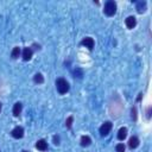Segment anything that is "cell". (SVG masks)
Wrapping results in <instances>:
<instances>
[{
  "instance_id": "cb8c5ba5",
  "label": "cell",
  "mask_w": 152,
  "mask_h": 152,
  "mask_svg": "<svg viewBox=\"0 0 152 152\" xmlns=\"http://www.w3.org/2000/svg\"><path fill=\"white\" fill-rule=\"evenodd\" d=\"M21 152H27V151H25V150H24V151H21Z\"/></svg>"
},
{
  "instance_id": "ba28073f",
  "label": "cell",
  "mask_w": 152,
  "mask_h": 152,
  "mask_svg": "<svg viewBox=\"0 0 152 152\" xmlns=\"http://www.w3.org/2000/svg\"><path fill=\"white\" fill-rule=\"evenodd\" d=\"M32 57V50L30 48H25L23 50V59L24 61H30Z\"/></svg>"
},
{
  "instance_id": "9c48e42d",
  "label": "cell",
  "mask_w": 152,
  "mask_h": 152,
  "mask_svg": "<svg viewBox=\"0 0 152 152\" xmlns=\"http://www.w3.org/2000/svg\"><path fill=\"white\" fill-rule=\"evenodd\" d=\"M138 145H139V139L137 137H131L129 140H128V146L133 150V148L138 147Z\"/></svg>"
},
{
  "instance_id": "e0dca14e",
  "label": "cell",
  "mask_w": 152,
  "mask_h": 152,
  "mask_svg": "<svg viewBox=\"0 0 152 152\" xmlns=\"http://www.w3.org/2000/svg\"><path fill=\"white\" fill-rule=\"evenodd\" d=\"M72 121H74V118H72V116H69V118L66 119V121H65V126H66L68 128H71Z\"/></svg>"
},
{
  "instance_id": "ffe728a7",
  "label": "cell",
  "mask_w": 152,
  "mask_h": 152,
  "mask_svg": "<svg viewBox=\"0 0 152 152\" xmlns=\"http://www.w3.org/2000/svg\"><path fill=\"white\" fill-rule=\"evenodd\" d=\"M53 142H55V145H59V137L58 135L53 137Z\"/></svg>"
},
{
  "instance_id": "277c9868",
  "label": "cell",
  "mask_w": 152,
  "mask_h": 152,
  "mask_svg": "<svg viewBox=\"0 0 152 152\" xmlns=\"http://www.w3.org/2000/svg\"><path fill=\"white\" fill-rule=\"evenodd\" d=\"M11 134H12L13 138H15V139H20V138H23V135H24V129H23V127L17 126L15 128L12 129Z\"/></svg>"
},
{
  "instance_id": "5b68a950",
  "label": "cell",
  "mask_w": 152,
  "mask_h": 152,
  "mask_svg": "<svg viewBox=\"0 0 152 152\" xmlns=\"http://www.w3.org/2000/svg\"><path fill=\"white\" fill-rule=\"evenodd\" d=\"M81 44H82L83 46L88 48L89 50H93V48H94V39L90 38V37H86V38L81 42Z\"/></svg>"
},
{
  "instance_id": "5bb4252c",
  "label": "cell",
  "mask_w": 152,
  "mask_h": 152,
  "mask_svg": "<svg viewBox=\"0 0 152 152\" xmlns=\"http://www.w3.org/2000/svg\"><path fill=\"white\" fill-rule=\"evenodd\" d=\"M33 81H34L36 83H39V84H40V83H43V82H44V77H43V75H42V74H39V72H38V74H36V75L33 76Z\"/></svg>"
},
{
  "instance_id": "ac0fdd59",
  "label": "cell",
  "mask_w": 152,
  "mask_h": 152,
  "mask_svg": "<svg viewBox=\"0 0 152 152\" xmlns=\"http://www.w3.org/2000/svg\"><path fill=\"white\" fill-rule=\"evenodd\" d=\"M115 150H116V152H125V145L124 144H118Z\"/></svg>"
},
{
  "instance_id": "44dd1931",
  "label": "cell",
  "mask_w": 152,
  "mask_h": 152,
  "mask_svg": "<svg viewBox=\"0 0 152 152\" xmlns=\"http://www.w3.org/2000/svg\"><path fill=\"white\" fill-rule=\"evenodd\" d=\"M146 116H147V119H150V118H151V107H148V108H147V112H146Z\"/></svg>"
},
{
  "instance_id": "8fae6325",
  "label": "cell",
  "mask_w": 152,
  "mask_h": 152,
  "mask_svg": "<svg viewBox=\"0 0 152 152\" xmlns=\"http://www.w3.org/2000/svg\"><path fill=\"white\" fill-rule=\"evenodd\" d=\"M126 135H127V128L126 127H121L119 129V132H118V139L119 140H124L126 138Z\"/></svg>"
},
{
  "instance_id": "603a6c76",
  "label": "cell",
  "mask_w": 152,
  "mask_h": 152,
  "mask_svg": "<svg viewBox=\"0 0 152 152\" xmlns=\"http://www.w3.org/2000/svg\"><path fill=\"white\" fill-rule=\"evenodd\" d=\"M0 112H1V103H0Z\"/></svg>"
},
{
  "instance_id": "9a60e30c",
  "label": "cell",
  "mask_w": 152,
  "mask_h": 152,
  "mask_svg": "<svg viewBox=\"0 0 152 152\" xmlns=\"http://www.w3.org/2000/svg\"><path fill=\"white\" fill-rule=\"evenodd\" d=\"M11 55H12V58H14V59L18 58L19 55H20V49H19L18 46H15V48L12 50V53H11Z\"/></svg>"
},
{
  "instance_id": "7c38bea8",
  "label": "cell",
  "mask_w": 152,
  "mask_h": 152,
  "mask_svg": "<svg viewBox=\"0 0 152 152\" xmlns=\"http://www.w3.org/2000/svg\"><path fill=\"white\" fill-rule=\"evenodd\" d=\"M90 142H91V139H90L88 135H83V137L81 138V145H82L83 147L89 146V145H90Z\"/></svg>"
},
{
  "instance_id": "8992f818",
  "label": "cell",
  "mask_w": 152,
  "mask_h": 152,
  "mask_svg": "<svg viewBox=\"0 0 152 152\" xmlns=\"http://www.w3.org/2000/svg\"><path fill=\"white\" fill-rule=\"evenodd\" d=\"M125 24H126V26H127L128 28H133V27L137 25V19H135V17H133V15L127 17L126 20H125Z\"/></svg>"
},
{
  "instance_id": "7a4b0ae2",
  "label": "cell",
  "mask_w": 152,
  "mask_h": 152,
  "mask_svg": "<svg viewBox=\"0 0 152 152\" xmlns=\"http://www.w3.org/2000/svg\"><path fill=\"white\" fill-rule=\"evenodd\" d=\"M103 12L108 15V17H112L116 13V4L113 1V0H108L106 4H104V10Z\"/></svg>"
},
{
  "instance_id": "30bf717a",
  "label": "cell",
  "mask_w": 152,
  "mask_h": 152,
  "mask_svg": "<svg viewBox=\"0 0 152 152\" xmlns=\"http://www.w3.org/2000/svg\"><path fill=\"white\" fill-rule=\"evenodd\" d=\"M21 109H23V104L20 102H17L13 106V115L14 116H19V114L21 113Z\"/></svg>"
},
{
  "instance_id": "52a82bcc",
  "label": "cell",
  "mask_w": 152,
  "mask_h": 152,
  "mask_svg": "<svg viewBox=\"0 0 152 152\" xmlns=\"http://www.w3.org/2000/svg\"><path fill=\"white\" fill-rule=\"evenodd\" d=\"M36 148L39 151H46L48 150V142L44 139H40L36 142Z\"/></svg>"
},
{
  "instance_id": "3957f363",
  "label": "cell",
  "mask_w": 152,
  "mask_h": 152,
  "mask_svg": "<svg viewBox=\"0 0 152 152\" xmlns=\"http://www.w3.org/2000/svg\"><path fill=\"white\" fill-rule=\"evenodd\" d=\"M110 129H112V122H110V121H106V122L102 124L101 127H100V134H101L102 137H104V135H107V134L110 132Z\"/></svg>"
},
{
  "instance_id": "d6986e66",
  "label": "cell",
  "mask_w": 152,
  "mask_h": 152,
  "mask_svg": "<svg viewBox=\"0 0 152 152\" xmlns=\"http://www.w3.org/2000/svg\"><path fill=\"white\" fill-rule=\"evenodd\" d=\"M131 113H132V119H133V120H137V108H135V107L132 108Z\"/></svg>"
},
{
  "instance_id": "4fadbf2b",
  "label": "cell",
  "mask_w": 152,
  "mask_h": 152,
  "mask_svg": "<svg viewBox=\"0 0 152 152\" xmlns=\"http://www.w3.org/2000/svg\"><path fill=\"white\" fill-rule=\"evenodd\" d=\"M145 8H146V2H145V1H139V2H137V11H138L139 13H142V12L145 11Z\"/></svg>"
},
{
  "instance_id": "2e32d148",
  "label": "cell",
  "mask_w": 152,
  "mask_h": 152,
  "mask_svg": "<svg viewBox=\"0 0 152 152\" xmlns=\"http://www.w3.org/2000/svg\"><path fill=\"white\" fill-rule=\"evenodd\" d=\"M72 74L75 75V77H78V78H81V77L83 76V71H82L81 69H78V68H76V69H74V71H72Z\"/></svg>"
},
{
  "instance_id": "7402d4cb",
  "label": "cell",
  "mask_w": 152,
  "mask_h": 152,
  "mask_svg": "<svg viewBox=\"0 0 152 152\" xmlns=\"http://www.w3.org/2000/svg\"><path fill=\"white\" fill-rule=\"evenodd\" d=\"M141 96H142V94H139V96H138V101H140V100H141Z\"/></svg>"
},
{
  "instance_id": "6da1fadb",
  "label": "cell",
  "mask_w": 152,
  "mask_h": 152,
  "mask_svg": "<svg viewBox=\"0 0 152 152\" xmlns=\"http://www.w3.org/2000/svg\"><path fill=\"white\" fill-rule=\"evenodd\" d=\"M56 88H57V90H58L59 94H65L69 90L70 87H69V83H68L66 80L59 77V78L56 80Z\"/></svg>"
}]
</instances>
